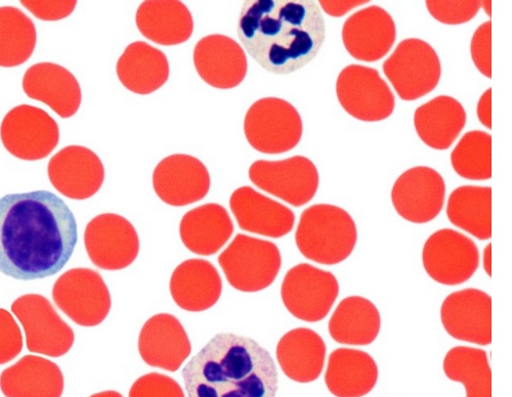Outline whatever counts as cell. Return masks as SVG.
Segmentation results:
<instances>
[{
  "instance_id": "cell-15",
  "label": "cell",
  "mask_w": 512,
  "mask_h": 397,
  "mask_svg": "<svg viewBox=\"0 0 512 397\" xmlns=\"http://www.w3.org/2000/svg\"><path fill=\"white\" fill-rule=\"evenodd\" d=\"M84 244L96 267L121 271L131 266L140 252V239L126 218L105 213L91 220L84 233Z\"/></svg>"
},
{
  "instance_id": "cell-28",
  "label": "cell",
  "mask_w": 512,
  "mask_h": 397,
  "mask_svg": "<svg viewBox=\"0 0 512 397\" xmlns=\"http://www.w3.org/2000/svg\"><path fill=\"white\" fill-rule=\"evenodd\" d=\"M136 23L149 40L164 47L188 41L194 30L189 9L177 0H149L138 9Z\"/></svg>"
},
{
  "instance_id": "cell-44",
  "label": "cell",
  "mask_w": 512,
  "mask_h": 397,
  "mask_svg": "<svg viewBox=\"0 0 512 397\" xmlns=\"http://www.w3.org/2000/svg\"><path fill=\"white\" fill-rule=\"evenodd\" d=\"M492 90L489 88L481 97L478 107L477 114L480 122L487 127L492 129Z\"/></svg>"
},
{
  "instance_id": "cell-11",
  "label": "cell",
  "mask_w": 512,
  "mask_h": 397,
  "mask_svg": "<svg viewBox=\"0 0 512 397\" xmlns=\"http://www.w3.org/2000/svg\"><path fill=\"white\" fill-rule=\"evenodd\" d=\"M339 294L333 274L308 263L297 264L285 276L281 297L287 311L296 319L317 323L324 320Z\"/></svg>"
},
{
  "instance_id": "cell-4",
  "label": "cell",
  "mask_w": 512,
  "mask_h": 397,
  "mask_svg": "<svg viewBox=\"0 0 512 397\" xmlns=\"http://www.w3.org/2000/svg\"><path fill=\"white\" fill-rule=\"evenodd\" d=\"M357 241L353 217L345 209L329 204L307 208L295 233L298 250L324 266H334L349 258Z\"/></svg>"
},
{
  "instance_id": "cell-25",
  "label": "cell",
  "mask_w": 512,
  "mask_h": 397,
  "mask_svg": "<svg viewBox=\"0 0 512 397\" xmlns=\"http://www.w3.org/2000/svg\"><path fill=\"white\" fill-rule=\"evenodd\" d=\"M169 288L182 310L201 313L218 303L223 282L212 263L204 259H189L175 270Z\"/></svg>"
},
{
  "instance_id": "cell-29",
  "label": "cell",
  "mask_w": 512,
  "mask_h": 397,
  "mask_svg": "<svg viewBox=\"0 0 512 397\" xmlns=\"http://www.w3.org/2000/svg\"><path fill=\"white\" fill-rule=\"evenodd\" d=\"M117 76L126 90L137 95H150L169 78V63L164 53L145 41L128 46L116 66Z\"/></svg>"
},
{
  "instance_id": "cell-22",
  "label": "cell",
  "mask_w": 512,
  "mask_h": 397,
  "mask_svg": "<svg viewBox=\"0 0 512 397\" xmlns=\"http://www.w3.org/2000/svg\"><path fill=\"white\" fill-rule=\"evenodd\" d=\"M139 351L150 367L177 372L190 357L192 345L175 316L159 314L144 325L139 337Z\"/></svg>"
},
{
  "instance_id": "cell-24",
  "label": "cell",
  "mask_w": 512,
  "mask_h": 397,
  "mask_svg": "<svg viewBox=\"0 0 512 397\" xmlns=\"http://www.w3.org/2000/svg\"><path fill=\"white\" fill-rule=\"evenodd\" d=\"M28 98L45 103L60 117L74 116L82 100L79 82L66 68L54 63L31 66L23 78Z\"/></svg>"
},
{
  "instance_id": "cell-36",
  "label": "cell",
  "mask_w": 512,
  "mask_h": 397,
  "mask_svg": "<svg viewBox=\"0 0 512 397\" xmlns=\"http://www.w3.org/2000/svg\"><path fill=\"white\" fill-rule=\"evenodd\" d=\"M32 20L14 7L0 8V67L13 68L27 62L36 46Z\"/></svg>"
},
{
  "instance_id": "cell-16",
  "label": "cell",
  "mask_w": 512,
  "mask_h": 397,
  "mask_svg": "<svg viewBox=\"0 0 512 397\" xmlns=\"http://www.w3.org/2000/svg\"><path fill=\"white\" fill-rule=\"evenodd\" d=\"M446 184L443 176L431 167L417 166L399 176L392 190L398 214L412 224H428L442 211Z\"/></svg>"
},
{
  "instance_id": "cell-38",
  "label": "cell",
  "mask_w": 512,
  "mask_h": 397,
  "mask_svg": "<svg viewBox=\"0 0 512 397\" xmlns=\"http://www.w3.org/2000/svg\"><path fill=\"white\" fill-rule=\"evenodd\" d=\"M430 14L438 22L446 25H461L471 22L480 12L482 2L465 0V2H445L429 0L425 3Z\"/></svg>"
},
{
  "instance_id": "cell-10",
  "label": "cell",
  "mask_w": 512,
  "mask_h": 397,
  "mask_svg": "<svg viewBox=\"0 0 512 397\" xmlns=\"http://www.w3.org/2000/svg\"><path fill=\"white\" fill-rule=\"evenodd\" d=\"M53 298L75 324L96 327L111 310V295L102 276L90 269H73L55 283Z\"/></svg>"
},
{
  "instance_id": "cell-35",
  "label": "cell",
  "mask_w": 512,
  "mask_h": 397,
  "mask_svg": "<svg viewBox=\"0 0 512 397\" xmlns=\"http://www.w3.org/2000/svg\"><path fill=\"white\" fill-rule=\"evenodd\" d=\"M443 367L450 380L464 385L466 397H492V373L485 350L454 347L448 351Z\"/></svg>"
},
{
  "instance_id": "cell-19",
  "label": "cell",
  "mask_w": 512,
  "mask_h": 397,
  "mask_svg": "<svg viewBox=\"0 0 512 397\" xmlns=\"http://www.w3.org/2000/svg\"><path fill=\"white\" fill-rule=\"evenodd\" d=\"M49 178L54 188L73 200L95 196L105 181V168L99 156L81 146H69L50 161Z\"/></svg>"
},
{
  "instance_id": "cell-43",
  "label": "cell",
  "mask_w": 512,
  "mask_h": 397,
  "mask_svg": "<svg viewBox=\"0 0 512 397\" xmlns=\"http://www.w3.org/2000/svg\"><path fill=\"white\" fill-rule=\"evenodd\" d=\"M367 4H369V2H360V0L359 2H353V0H350V2H328V0H321L319 7H321L327 15L340 18L354 9Z\"/></svg>"
},
{
  "instance_id": "cell-32",
  "label": "cell",
  "mask_w": 512,
  "mask_h": 397,
  "mask_svg": "<svg viewBox=\"0 0 512 397\" xmlns=\"http://www.w3.org/2000/svg\"><path fill=\"white\" fill-rule=\"evenodd\" d=\"M466 112L459 101L448 96L437 97L418 107L414 126L419 139L430 148L448 150L465 127Z\"/></svg>"
},
{
  "instance_id": "cell-26",
  "label": "cell",
  "mask_w": 512,
  "mask_h": 397,
  "mask_svg": "<svg viewBox=\"0 0 512 397\" xmlns=\"http://www.w3.org/2000/svg\"><path fill=\"white\" fill-rule=\"evenodd\" d=\"M234 233L228 210L215 203L188 211L180 225L181 239L191 252L201 256L217 254Z\"/></svg>"
},
{
  "instance_id": "cell-13",
  "label": "cell",
  "mask_w": 512,
  "mask_h": 397,
  "mask_svg": "<svg viewBox=\"0 0 512 397\" xmlns=\"http://www.w3.org/2000/svg\"><path fill=\"white\" fill-rule=\"evenodd\" d=\"M0 139L13 156L26 161L47 158L60 141L59 125L45 110L21 105L0 126Z\"/></svg>"
},
{
  "instance_id": "cell-42",
  "label": "cell",
  "mask_w": 512,
  "mask_h": 397,
  "mask_svg": "<svg viewBox=\"0 0 512 397\" xmlns=\"http://www.w3.org/2000/svg\"><path fill=\"white\" fill-rule=\"evenodd\" d=\"M36 18L44 21H59L69 17L74 11L77 2L63 0V2H22Z\"/></svg>"
},
{
  "instance_id": "cell-41",
  "label": "cell",
  "mask_w": 512,
  "mask_h": 397,
  "mask_svg": "<svg viewBox=\"0 0 512 397\" xmlns=\"http://www.w3.org/2000/svg\"><path fill=\"white\" fill-rule=\"evenodd\" d=\"M492 23L487 21L474 33L471 55L475 66L487 78H492Z\"/></svg>"
},
{
  "instance_id": "cell-3",
  "label": "cell",
  "mask_w": 512,
  "mask_h": 397,
  "mask_svg": "<svg viewBox=\"0 0 512 397\" xmlns=\"http://www.w3.org/2000/svg\"><path fill=\"white\" fill-rule=\"evenodd\" d=\"M182 376L189 397H276L279 383L270 352L232 333L213 337Z\"/></svg>"
},
{
  "instance_id": "cell-46",
  "label": "cell",
  "mask_w": 512,
  "mask_h": 397,
  "mask_svg": "<svg viewBox=\"0 0 512 397\" xmlns=\"http://www.w3.org/2000/svg\"><path fill=\"white\" fill-rule=\"evenodd\" d=\"M91 397H123V396L117 391L109 390V391L96 393V394L92 395Z\"/></svg>"
},
{
  "instance_id": "cell-12",
  "label": "cell",
  "mask_w": 512,
  "mask_h": 397,
  "mask_svg": "<svg viewBox=\"0 0 512 397\" xmlns=\"http://www.w3.org/2000/svg\"><path fill=\"white\" fill-rule=\"evenodd\" d=\"M12 312L24 328L30 352L50 358L68 354L74 344V332L45 296H21L13 303Z\"/></svg>"
},
{
  "instance_id": "cell-23",
  "label": "cell",
  "mask_w": 512,
  "mask_h": 397,
  "mask_svg": "<svg viewBox=\"0 0 512 397\" xmlns=\"http://www.w3.org/2000/svg\"><path fill=\"white\" fill-rule=\"evenodd\" d=\"M230 207L239 228L245 232L279 239L293 230V211L251 187L237 189L231 196Z\"/></svg>"
},
{
  "instance_id": "cell-1",
  "label": "cell",
  "mask_w": 512,
  "mask_h": 397,
  "mask_svg": "<svg viewBox=\"0 0 512 397\" xmlns=\"http://www.w3.org/2000/svg\"><path fill=\"white\" fill-rule=\"evenodd\" d=\"M78 240L68 205L49 191L10 194L0 199V272L21 281L61 272Z\"/></svg>"
},
{
  "instance_id": "cell-2",
  "label": "cell",
  "mask_w": 512,
  "mask_h": 397,
  "mask_svg": "<svg viewBox=\"0 0 512 397\" xmlns=\"http://www.w3.org/2000/svg\"><path fill=\"white\" fill-rule=\"evenodd\" d=\"M238 36L249 56L273 74L301 70L319 54L326 24L314 0L244 2Z\"/></svg>"
},
{
  "instance_id": "cell-17",
  "label": "cell",
  "mask_w": 512,
  "mask_h": 397,
  "mask_svg": "<svg viewBox=\"0 0 512 397\" xmlns=\"http://www.w3.org/2000/svg\"><path fill=\"white\" fill-rule=\"evenodd\" d=\"M442 324L453 338L488 346L492 343V299L469 288L450 294L441 307Z\"/></svg>"
},
{
  "instance_id": "cell-40",
  "label": "cell",
  "mask_w": 512,
  "mask_h": 397,
  "mask_svg": "<svg viewBox=\"0 0 512 397\" xmlns=\"http://www.w3.org/2000/svg\"><path fill=\"white\" fill-rule=\"evenodd\" d=\"M23 349L21 329L13 316L0 308V365L15 360Z\"/></svg>"
},
{
  "instance_id": "cell-37",
  "label": "cell",
  "mask_w": 512,
  "mask_h": 397,
  "mask_svg": "<svg viewBox=\"0 0 512 397\" xmlns=\"http://www.w3.org/2000/svg\"><path fill=\"white\" fill-rule=\"evenodd\" d=\"M454 171L468 181L492 178V138L488 132L473 130L459 141L451 154Z\"/></svg>"
},
{
  "instance_id": "cell-6",
  "label": "cell",
  "mask_w": 512,
  "mask_h": 397,
  "mask_svg": "<svg viewBox=\"0 0 512 397\" xmlns=\"http://www.w3.org/2000/svg\"><path fill=\"white\" fill-rule=\"evenodd\" d=\"M219 263L233 288L254 293L275 282L282 258L276 244L239 234L219 256Z\"/></svg>"
},
{
  "instance_id": "cell-14",
  "label": "cell",
  "mask_w": 512,
  "mask_h": 397,
  "mask_svg": "<svg viewBox=\"0 0 512 397\" xmlns=\"http://www.w3.org/2000/svg\"><path fill=\"white\" fill-rule=\"evenodd\" d=\"M423 267L436 282L457 286L467 282L478 271L480 251L476 243L450 229L434 233L422 251Z\"/></svg>"
},
{
  "instance_id": "cell-27",
  "label": "cell",
  "mask_w": 512,
  "mask_h": 397,
  "mask_svg": "<svg viewBox=\"0 0 512 397\" xmlns=\"http://www.w3.org/2000/svg\"><path fill=\"white\" fill-rule=\"evenodd\" d=\"M276 356L281 370L289 379L311 383L320 377L324 369L326 344L312 329L297 328L281 338Z\"/></svg>"
},
{
  "instance_id": "cell-33",
  "label": "cell",
  "mask_w": 512,
  "mask_h": 397,
  "mask_svg": "<svg viewBox=\"0 0 512 397\" xmlns=\"http://www.w3.org/2000/svg\"><path fill=\"white\" fill-rule=\"evenodd\" d=\"M377 307L367 298L350 296L341 301L328 325L331 338L339 344L366 346L380 331Z\"/></svg>"
},
{
  "instance_id": "cell-34",
  "label": "cell",
  "mask_w": 512,
  "mask_h": 397,
  "mask_svg": "<svg viewBox=\"0 0 512 397\" xmlns=\"http://www.w3.org/2000/svg\"><path fill=\"white\" fill-rule=\"evenodd\" d=\"M447 216L452 225L481 241L492 238V189L462 186L448 199Z\"/></svg>"
},
{
  "instance_id": "cell-18",
  "label": "cell",
  "mask_w": 512,
  "mask_h": 397,
  "mask_svg": "<svg viewBox=\"0 0 512 397\" xmlns=\"http://www.w3.org/2000/svg\"><path fill=\"white\" fill-rule=\"evenodd\" d=\"M210 175L197 158L176 154L161 160L153 173L156 195L167 205L184 207L204 199L210 190Z\"/></svg>"
},
{
  "instance_id": "cell-20",
  "label": "cell",
  "mask_w": 512,
  "mask_h": 397,
  "mask_svg": "<svg viewBox=\"0 0 512 397\" xmlns=\"http://www.w3.org/2000/svg\"><path fill=\"white\" fill-rule=\"evenodd\" d=\"M341 35L346 50L354 59L374 63L393 49L397 28L388 11L370 6L353 14L345 22Z\"/></svg>"
},
{
  "instance_id": "cell-5",
  "label": "cell",
  "mask_w": 512,
  "mask_h": 397,
  "mask_svg": "<svg viewBox=\"0 0 512 397\" xmlns=\"http://www.w3.org/2000/svg\"><path fill=\"white\" fill-rule=\"evenodd\" d=\"M244 132L254 150L279 155L300 144L304 123L301 114L289 102L265 98L249 108L244 120Z\"/></svg>"
},
{
  "instance_id": "cell-45",
  "label": "cell",
  "mask_w": 512,
  "mask_h": 397,
  "mask_svg": "<svg viewBox=\"0 0 512 397\" xmlns=\"http://www.w3.org/2000/svg\"><path fill=\"white\" fill-rule=\"evenodd\" d=\"M484 270L489 277H492V244H488L484 250Z\"/></svg>"
},
{
  "instance_id": "cell-47",
  "label": "cell",
  "mask_w": 512,
  "mask_h": 397,
  "mask_svg": "<svg viewBox=\"0 0 512 397\" xmlns=\"http://www.w3.org/2000/svg\"><path fill=\"white\" fill-rule=\"evenodd\" d=\"M482 7L486 10V13L491 17L492 2H482Z\"/></svg>"
},
{
  "instance_id": "cell-30",
  "label": "cell",
  "mask_w": 512,
  "mask_h": 397,
  "mask_svg": "<svg viewBox=\"0 0 512 397\" xmlns=\"http://www.w3.org/2000/svg\"><path fill=\"white\" fill-rule=\"evenodd\" d=\"M0 389L6 397H61L64 376L55 363L26 356L0 375Z\"/></svg>"
},
{
  "instance_id": "cell-39",
  "label": "cell",
  "mask_w": 512,
  "mask_h": 397,
  "mask_svg": "<svg viewBox=\"0 0 512 397\" xmlns=\"http://www.w3.org/2000/svg\"><path fill=\"white\" fill-rule=\"evenodd\" d=\"M128 397H186L181 385L173 378L150 373L139 378Z\"/></svg>"
},
{
  "instance_id": "cell-8",
  "label": "cell",
  "mask_w": 512,
  "mask_h": 397,
  "mask_svg": "<svg viewBox=\"0 0 512 397\" xmlns=\"http://www.w3.org/2000/svg\"><path fill=\"white\" fill-rule=\"evenodd\" d=\"M249 179L255 187L294 207L311 202L320 184L317 167L304 156L255 161L249 168Z\"/></svg>"
},
{
  "instance_id": "cell-21",
  "label": "cell",
  "mask_w": 512,
  "mask_h": 397,
  "mask_svg": "<svg viewBox=\"0 0 512 397\" xmlns=\"http://www.w3.org/2000/svg\"><path fill=\"white\" fill-rule=\"evenodd\" d=\"M197 73L208 85L232 90L246 77L248 62L240 44L233 38L213 34L200 39L194 49Z\"/></svg>"
},
{
  "instance_id": "cell-7",
  "label": "cell",
  "mask_w": 512,
  "mask_h": 397,
  "mask_svg": "<svg viewBox=\"0 0 512 397\" xmlns=\"http://www.w3.org/2000/svg\"><path fill=\"white\" fill-rule=\"evenodd\" d=\"M382 69L400 99L407 102L431 94L442 76L437 52L430 43L418 38L401 41Z\"/></svg>"
},
{
  "instance_id": "cell-9",
  "label": "cell",
  "mask_w": 512,
  "mask_h": 397,
  "mask_svg": "<svg viewBox=\"0 0 512 397\" xmlns=\"http://www.w3.org/2000/svg\"><path fill=\"white\" fill-rule=\"evenodd\" d=\"M336 95L348 114L365 122L386 120L396 107L391 87L379 72L361 65H350L339 73Z\"/></svg>"
},
{
  "instance_id": "cell-31",
  "label": "cell",
  "mask_w": 512,
  "mask_h": 397,
  "mask_svg": "<svg viewBox=\"0 0 512 397\" xmlns=\"http://www.w3.org/2000/svg\"><path fill=\"white\" fill-rule=\"evenodd\" d=\"M378 380V368L367 352L338 348L329 357L325 383L336 397H362Z\"/></svg>"
}]
</instances>
